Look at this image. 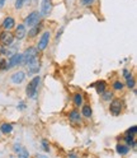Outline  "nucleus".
<instances>
[{
	"label": "nucleus",
	"instance_id": "f257e3e1",
	"mask_svg": "<svg viewBox=\"0 0 137 158\" xmlns=\"http://www.w3.org/2000/svg\"><path fill=\"white\" fill-rule=\"evenodd\" d=\"M41 83V78L40 75L34 77L31 82H29V84L27 85V96L29 98H32V100H34V98L37 97V91H38V85H40Z\"/></svg>",
	"mask_w": 137,
	"mask_h": 158
},
{
	"label": "nucleus",
	"instance_id": "f03ea898",
	"mask_svg": "<svg viewBox=\"0 0 137 158\" xmlns=\"http://www.w3.org/2000/svg\"><path fill=\"white\" fill-rule=\"evenodd\" d=\"M123 107H124L123 101L119 100V98H114V100H112L109 103V112L113 116H118L123 111Z\"/></svg>",
	"mask_w": 137,
	"mask_h": 158
},
{
	"label": "nucleus",
	"instance_id": "7ed1b4c3",
	"mask_svg": "<svg viewBox=\"0 0 137 158\" xmlns=\"http://www.w3.org/2000/svg\"><path fill=\"white\" fill-rule=\"evenodd\" d=\"M14 33H12L10 31H4L0 33V45H2L3 47H8V46H12L13 42H14Z\"/></svg>",
	"mask_w": 137,
	"mask_h": 158
},
{
	"label": "nucleus",
	"instance_id": "20e7f679",
	"mask_svg": "<svg viewBox=\"0 0 137 158\" xmlns=\"http://www.w3.org/2000/svg\"><path fill=\"white\" fill-rule=\"evenodd\" d=\"M41 22V14H40V12H32L31 14H29L27 18H25V21H24V26L25 27H28V28H31V27H33V26H36L37 23H40Z\"/></svg>",
	"mask_w": 137,
	"mask_h": 158
},
{
	"label": "nucleus",
	"instance_id": "39448f33",
	"mask_svg": "<svg viewBox=\"0 0 137 158\" xmlns=\"http://www.w3.org/2000/svg\"><path fill=\"white\" fill-rule=\"evenodd\" d=\"M22 61H23V55L19 54V52H14L13 55H10L9 60L6 61V69H12V68L21 65Z\"/></svg>",
	"mask_w": 137,
	"mask_h": 158
},
{
	"label": "nucleus",
	"instance_id": "423d86ee",
	"mask_svg": "<svg viewBox=\"0 0 137 158\" xmlns=\"http://www.w3.org/2000/svg\"><path fill=\"white\" fill-rule=\"evenodd\" d=\"M50 38H51V32L50 31H46L42 33V36L40 37V41H38V46H37V50L38 51H43L47 48L48 44H50Z\"/></svg>",
	"mask_w": 137,
	"mask_h": 158
},
{
	"label": "nucleus",
	"instance_id": "0eeeda50",
	"mask_svg": "<svg viewBox=\"0 0 137 158\" xmlns=\"http://www.w3.org/2000/svg\"><path fill=\"white\" fill-rule=\"evenodd\" d=\"M22 55H23V61H22V64L25 65V64H28L31 60H33V59L37 57V55H38V50H37L36 47H28Z\"/></svg>",
	"mask_w": 137,
	"mask_h": 158
},
{
	"label": "nucleus",
	"instance_id": "6e6552de",
	"mask_svg": "<svg viewBox=\"0 0 137 158\" xmlns=\"http://www.w3.org/2000/svg\"><path fill=\"white\" fill-rule=\"evenodd\" d=\"M27 66V72L29 75H32V74H37L38 72H40V69H41V64L40 61H38V59H33V60H31L28 64H25Z\"/></svg>",
	"mask_w": 137,
	"mask_h": 158
},
{
	"label": "nucleus",
	"instance_id": "1a4fd4ad",
	"mask_svg": "<svg viewBox=\"0 0 137 158\" xmlns=\"http://www.w3.org/2000/svg\"><path fill=\"white\" fill-rule=\"evenodd\" d=\"M52 12V0H42L41 2V17H48Z\"/></svg>",
	"mask_w": 137,
	"mask_h": 158
},
{
	"label": "nucleus",
	"instance_id": "9d476101",
	"mask_svg": "<svg viewBox=\"0 0 137 158\" xmlns=\"http://www.w3.org/2000/svg\"><path fill=\"white\" fill-rule=\"evenodd\" d=\"M68 120H70L71 124L74 125H77V124H81V116H80V112L76 110H72L68 112Z\"/></svg>",
	"mask_w": 137,
	"mask_h": 158
},
{
	"label": "nucleus",
	"instance_id": "9b49d317",
	"mask_svg": "<svg viewBox=\"0 0 137 158\" xmlns=\"http://www.w3.org/2000/svg\"><path fill=\"white\" fill-rule=\"evenodd\" d=\"M27 27L24 26V24H18L17 27H15V33H14V37L17 38V40H23L25 36H27V29H25Z\"/></svg>",
	"mask_w": 137,
	"mask_h": 158
},
{
	"label": "nucleus",
	"instance_id": "f8f14e48",
	"mask_svg": "<svg viewBox=\"0 0 137 158\" xmlns=\"http://www.w3.org/2000/svg\"><path fill=\"white\" fill-rule=\"evenodd\" d=\"M14 26H15V21H14L13 17H6L2 23V27H3V29H5V31H10L12 28H14Z\"/></svg>",
	"mask_w": 137,
	"mask_h": 158
},
{
	"label": "nucleus",
	"instance_id": "ddd939ff",
	"mask_svg": "<svg viewBox=\"0 0 137 158\" xmlns=\"http://www.w3.org/2000/svg\"><path fill=\"white\" fill-rule=\"evenodd\" d=\"M10 79H12V82L14 84H21V83L24 82V79H25V73L24 72H17L12 75Z\"/></svg>",
	"mask_w": 137,
	"mask_h": 158
},
{
	"label": "nucleus",
	"instance_id": "4468645a",
	"mask_svg": "<svg viewBox=\"0 0 137 158\" xmlns=\"http://www.w3.org/2000/svg\"><path fill=\"white\" fill-rule=\"evenodd\" d=\"M41 29H42V24H41V22H40V23H37L36 26L31 27V29H29V32H28L27 35H28L29 38H34V37H37V35H40Z\"/></svg>",
	"mask_w": 137,
	"mask_h": 158
},
{
	"label": "nucleus",
	"instance_id": "2eb2a0df",
	"mask_svg": "<svg viewBox=\"0 0 137 158\" xmlns=\"http://www.w3.org/2000/svg\"><path fill=\"white\" fill-rule=\"evenodd\" d=\"M92 87L95 88V91H96L98 94H102L107 89V83L104 81H99V82H96V83H93Z\"/></svg>",
	"mask_w": 137,
	"mask_h": 158
},
{
	"label": "nucleus",
	"instance_id": "dca6fc26",
	"mask_svg": "<svg viewBox=\"0 0 137 158\" xmlns=\"http://www.w3.org/2000/svg\"><path fill=\"white\" fill-rule=\"evenodd\" d=\"M81 115H83L84 117H86V118H90V117H92L93 110H92L90 105H88V103L81 105Z\"/></svg>",
	"mask_w": 137,
	"mask_h": 158
},
{
	"label": "nucleus",
	"instance_id": "f3484780",
	"mask_svg": "<svg viewBox=\"0 0 137 158\" xmlns=\"http://www.w3.org/2000/svg\"><path fill=\"white\" fill-rule=\"evenodd\" d=\"M115 152L118 154H121V156H126L130 152V147L127 144H117L115 145Z\"/></svg>",
	"mask_w": 137,
	"mask_h": 158
},
{
	"label": "nucleus",
	"instance_id": "a211bd4d",
	"mask_svg": "<svg viewBox=\"0 0 137 158\" xmlns=\"http://www.w3.org/2000/svg\"><path fill=\"white\" fill-rule=\"evenodd\" d=\"M14 151H15V153L19 156V157H23V158H27L29 154H28V152L24 149V148L22 147V145H18V144H15L14 145Z\"/></svg>",
	"mask_w": 137,
	"mask_h": 158
},
{
	"label": "nucleus",
	"instance_id": "6ab92c4d",
	"mask_svg": "<svg viewBox=\"0 0 137 158\" xmlns=\"http://www.w3.org/2000/svg\"><path fill=\"white\" fill-rule=\"evenodd\" d=\"M0 131L3 134H10L13 131V125L12 124H8V123H4L0 125Z\"/></svg>",
	"mask_w": 137,
	"mask_h": 158
},
{
	"label": "nucleus",
	"instance_id": "aec40b11",
	"mask_svg": "<svg viewBox=\"0 0 137 158\" xmlns=\"http://www.w3.org/2000/svg\"><path fill=\"white\" fill-rule=\"evenodd\" d=\"M83 101H84V98H83L81 93H75L74 94V105H75L76 108H79L83 105Z\"/></svg>",
	"mask_w": 137,
	"mask_h": 158
},
{
	"label": "nucleus",
	"instance_id": "412c9836",
	"mask_svg": "<svg viewBox=\"0 0 137 158\" xmlns=\"http://www.w3.org/2000/svg\"><path fill=\"white\" fill-rule=\"evenodd\" d=\"M123 139H124V142L127 143V145H128V147H133V148L136 147V138L130 136V135H124Z\"/></svg>",
	"mask_w": 137,
	"mask_h": 158
},
{
	"label": "nucleus",
	"instance_id": "4be33fe9",
	"mask_svg": "<svg viewBox=\"0 0 137 158\" xmlns=\"http://www.w3.org/2000/svg\"><path fill=\"white\" fill-rule=\"evenodd\" d=\"M112 88L114 91H122L124 88V84L121 82V81H114L113 84H112Z\"/></svg>",
	"mask_w": 137,
	"mask_h": 158
},
{
	"label": "nucleus",
	"instance_id": "5701e85b",
	"mask_svg": "<svg viewBox=\"0 0 137 158\" xmlns=\"http://www.w3.org/2000/svg\"><path fill=\"white\" fill-rule=\"evenodd\" d=\"M126 85L128 87V88H135V85H136V82H135V78L131 75V77H128L126 79Z\"/></svg>",
	"mask_w": 137,
	"mask_h": 158
},
{
	"label": "nucleus",
	"instance_id": "b1692460",
	"mask_svg": "<svg viewBox=\"0 0 137 158\" xmlns=\"http://www.w3.org/2000/svg\"><path fill=\"white\" fill-rule=\"evenodd\" d=\"M136 134H137V126L136 125L130 127V129L126 131V135H130V136H133V138H136Z\"/></svg>",
	"mask_w": 137,
	"mask_h": 158
},
{
	"label": "nucleus",
	"instance_id": "393cba45",
	"mask_svg": "<svg viewBox=\"0 0 137 158\" xmlns=\"http://www.w3.org/2000/svg\"><path fill=\"white\" fill-rule=\"evenodd\" d=\"M100 96H102V98H103L104 101H109V100H112L113 93H112V92H107V91H104V92H103Z\"/></svg>",
	"mask_w": 137,
	"mask_h": 158
},
{
	"label": "nucleus",
	"instance_id": "a878e982",
	"mask_svg": "<svg viewBox=\"0 0 137 158\" xmlns=\"http://www.w3.org/2000/svg\"><path fill=\"white\" fill-rule=\"evenodd\" d=\"M42 149H43L45 152H50V144H48V142H47L46 139L42 140Z\"/></svg>",
	"mask_w": 137,
	"mask_h": 158
},
{
	"label": "nucleus",
	"instance_id": "bb28decb",
	"mask_svg": "<svg viewBox=\"0 0 137 158\" xmlns=\"http://www.w3.org/2000/svg\"><path fill=\"white\" fill-rule=\"evenodd\" d=\"M25 0H15V9H22Z\"/></svg>",
	"mask_w": 137,
	"mask_h": 158
},
{
	"label": "nucleus",
	"instance_id": "cd10ccee",
	"mask_svg": "<svg viewBox=\"0 0 137 158\" xmlns=\"http://www.w3.org/2000/svg\"><path fill=\"white\" fill-rule=\"evenodd\" d=\"M0 70H6V60L5 59H2V60H0Z\"/></svg>",
	"mask_w": 137,
	"mask_h": 158
},
{
	"label": "nucleus",
	"instance_id": "c85d7f7f",
	"mask_svg": "<svg viewBox=\"0 0 137 158\" xmlns=\"http://www.w3.org/2000/svg\"><path fill=\"white\" fill-rule=\"evenodd\" d=\"M94 3V0H81V5L83 6H89Z\"/></svg>",
	"mask_w": 137,
	"mask_h": 158
},
{
	"label": "nucleus",
	"instance_id": "c756f323",
	"mask_svg": "<svg viewBox=\"0 0 137 158\" xmlns=\"http://www.w3.org/2000/svg\"><path fill=\"white\" fill-rule=\"evenodd\" d=\"M5 2H6V0H0V9H2V8H4V5H5Z\"/></svg>",
	"mask_w": 137,
	"mask_h": 158
},
{
	"label": "nucleus",
	"instance_id": "7c9ffc66",
	"mask_svg": "<svg viewBox=\"0 0 137 158\" xmlns=\"http://www.w3.org/2000/svg\"><path fill=\"white\" fill-rule=\"evenodd\" d=\"M68 157H72V158H75V157H76V154H75V153H70V154H68Z\"/></svg>",
	"mask_w": 137,
	"mask_h": 158
}]
</instances>
